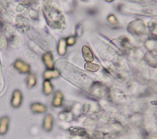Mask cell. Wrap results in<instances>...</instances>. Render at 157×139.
I'll return each mask as SVG.
<instances>
[{"label": "cell", "mask_w": 157, "mask_h": 139, "mask_svg": "<svg viewBox=\"0 0 157 139\" xmlns=\"http://www.w3.org/2000/svg\"><path fill=\"white\" fill-rule=\"evenodd\" d=\"M9 123L10 119L7 115H4L0 118V135H4L7 132Z\"/></svg>", "instance_id": "2"}, {"label": "cell", "mask_w": 157, "mask_h": 139, "mask_svg": "<svg viewBox=\"0 0 157 139\" xmlns=\"http://www.w3.org/2000/svg\"><path fill=\"white\" fill-rule=\"evenodd\" d=\"M53 126V117L51 114H47L43 121L42 127L45 130H50Z\"/></svg>", "instance_id": "4"}, {"label": "cell", "mask_w": 157, "mask_h": 139, "mask_svg": "<svg viewBox=\"0 0 157 139\" xmlns=\"http://www.w3.org/2000/svg\"><path fill=\"white\" fill-rule=\"evenodd\" d=\"M23 100V96L21 92L18 90H15L12 94L10 104L13 108H18L20 107Z\"/></svg>", "instance_id": "1"}, {"label": "cell", "mask_w": 157, "mask_h": 139, "mask_svg": "<svg viewBox=\"0 0 157 139\" xmlns=\"http://www.w3.org/2000/svg\"><path fill=\"white\" fill-rule=\"evenodd\" d=\"M30 109L34 113H43L47 110L45 105L40 102H34L30 105Z\"/></svg>", "instance_id": "3"}]
</instances>
